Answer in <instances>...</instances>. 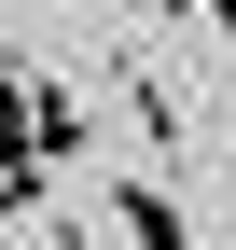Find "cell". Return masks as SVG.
I'll return each mask as SVG.
<instances>
[{"mask_svg": "<svg viewBox=\"0 0 236 250\" xmlns=\"http://www.w3.org/2000/svg\"><path fill=\"white\" fill-rule=\"evenodd\" d=\"M70 14H83V0H70Z\"/></svg>", "mask_w": 236, "mask_h": 250, "instance_id": "4", "label": "cell"}, {"mask_svg": "<svg viewBox=\"0 0 236 250\" xmlns=\"http://www.w3.org/2000/svg\"><path fill=\"white\" fill-rule=\"evenodd\" d=\"M42 181H56V167H28V153H0V223H42Z\"/></svg>", "mask_w": 236, "mask_h": 250, "instance_id": "3", "label": "cell"}, {"mask_svg": "<svg viewBox=\"0 0 236 250\" xmlns=\"http://www.w3.org/2000/svg\"><path fill=\"white\" fill-rule=\"evenodd\" d=\"M111 223H125V250H209V236H195V208L167 195V181H111Z\"/></svg>", "mask_w": 236, "mask_h": 250, "instance_id": "1", "label": "cell"}, {"mask_svg": "<svg viewBox=\"0 0 236 250\" xmlns=\"http://www.w3.org/2000/svg\"><path fill=\"white\" fill-rule=\"evenodd\" d=\"M125 111H139V139H153V167H181V153H195V98H181V83L139 70V83H125Z\"/></svg>", "mask_w": 236, "mask_h": 250, "instance_id": "2", "label": "cell"}]
</instances>
